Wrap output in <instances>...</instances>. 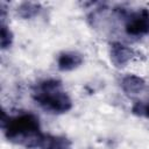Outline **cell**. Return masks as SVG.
<instances>
[{
    "instance_id": "10",
    "label": "cell",
    "mask_w": 149,
    "mask_h": 149,
    "mask_svg": "<svg viewBox=\"0 0 149 149\" xmlns=\"http://www.w3.org/2000/svg\"><path fill=\"white\" fill-rule=\"evenodd\" d=\"M132 112L135 115L149 119V100H147V101H137L133 106Z\"/></svg>"
},
{
    "instance_id": "8",
    "label": "cell",
    "mask_w": 149,
    "mask_h": 149,
    "mask_svg": "<svg viewBox=\"0 0 149 149\" xmlns=\"http://www.w3.org/2000/svg\"><path fill=\"white\" fill-rule=\"evenodd\" d=\"M40 10V6L37 3H33V2H24L22 3L19 9H17V13L24 17V19H29V17H33L35 16Z\"/></svg>"
},
{
    "instance_id": "4",
    "label": "cell",
    "mask_w": 149,
    "mask_h": 149,
    "mask_svg": "<svg viewBox=\"0 0 149 149\" xmlns=\"http://www.w3.org/2000/svg\"><path fill=\"white\" fill-rule=\"evenodd\" d=\"M109 57H111V62L114 64V66L123 68L133 59L134 50L122 43L115 42V43L111 44Z\"/></svg>"
},
{
    "instance_id": "7",
    "label": "cell",
    "mask_w": 149,
    "mask_h": 149,
    "mask_svg": "<svg viewBox=\"0 0 149 149\" xmlns=\"http://www.w3.org/2000/svg\"><path fill=\"white\" fill-rule=\"evenodd\" d=\"M121 87L127 94H139L146 87V81L135 74H127L121 80Z\"/></svg>"
},
{
    "instance_id": "6",
    "label": "cell",
    "mask_w": 149,
    "mask_h": 149,
    "mask_svg": "<svg viewBox=\"0 0 149 149\" xmlns=\"http://www.w3.org/2000/svg\"><path fill=\"white\" fill-rule=\"evenodd\" d=\"M83 56L79 52L74 51H66L59 54L57 58V65L58 69L62 71H71L76 68H78L83 63Z\"/></svg>"
},
{
    "instance_id": "9",
    "label": "cell",
    "mask_w": 149,
    "mask_h": 149,
    "mask_svg": "<svg viewBox=\"0 0 149 149\" xmlns=\"http://www.w3.org/2000/svg\"><path fill=\"white\" fill-rule=\"evenodd\" d=\"M12 42H13V33L5 23H1V30H0L1 49H7L8 47H10Z\"/></svg>"
},
{
    "instance_id": "2",
    "label": "cell",
    "mask_w": 149,
    "mask_h": 149,
    "mask_svg": "<svg viewBox=\"0 0 149 149\" xmlns=\"http://www.w3.org/2000/svg\"><path fill=\"white\" fill-rule=\"evenodd\" d=\"M34 98L41 107L51 113H65L72 107L70 97L63 91L61 81L56 79H48L40 83Z\"/></svg>"
},
{
    "instance_id": "3",
    "label": "cell",
    "mask_w": 149,
    "mask_h": 149,
    "mask_svg": "<svg viewBox=\"0 0 149 149\" xmlns=\"http://www.w3.org/2000/svg\"><path fill=\"white\" fill-rule=\"evenodd\" d=\"M126 31L132 36H140L149 33V10L142 8L133 13L126 23Z\"/></svg>"
},
{
    "instance_id": "5",
    "label": "cell",
    "mask_w": 149,
    "mask_h": 149,
    "mask_svg": "<svg viewBox=\"0 0 149 149\" xmlns=\"http://www.w3.org/2000/svg\"><path fill=\"white\" fill-rule=\"evenodd\" d=\"M36 148L38 149H71V142L64 136H55L43 134L37 141Z\"/></svg>"
},
{
    "instance_id": "1",
    "label": "cell",
    "mask_w": 149,
    "mask_h": 149,
    "mask_svg": "<svg viewBox=\"0 0 149 149\" xmlns=\"http://www.w3.org/2000/svg\"><path fill=\"white\" fill-rule=\"evenodd\" d=\"M1 127L9 141L27 148H36L37 141L42 135L38 119L31 113L6 116L5 112H2Z\"/></svg>"
}]
</instances>
